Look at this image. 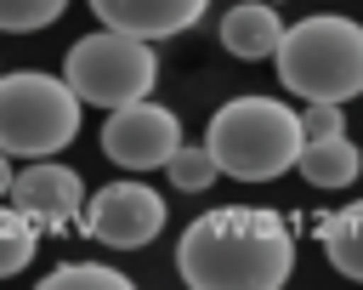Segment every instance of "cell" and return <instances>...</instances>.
Listing matches in <instances>:
<instances>
[{
    "label": "cell",
    "instance_id": "cell-1",
    "mask_svg": "<svg viewBox=\"0 0 363 290\" xmlns=\"http://www.w3.org/2000/svg\"><path fill=\"white\" fill-rule=\"evenodd\" d=\"M176 273L193 290H278L295 273V233L278 210L216 205L182 227Z\"/></svg>",
    "mask_w": 363,
    "mask_h": 290
},
{
    "label": "cell",
    "instance_id": "cell-2",
    "mask_svg": "<svg viewBox=\"0 0 363 290\" xmlns=\"http://www.w3.org/2000/svg\"><path fill=\"white\" fill-rule=\"evenodd\" d=\"M272 63L295 97L352 102V97H363V23H352L340 11H312L301 23H284Z\"/></svg>",
    "mask_w": 363,
    "mask_h": 290
},
{
    "label": "cell",
    "instance_id": "cell-3",
    "mask_svg": "<svg viewBox=\"0 0 363 290\" xmlns=\"http://www.w3.org/2000/svg\"><path fill=\"white\" fill-rule=\"evenodd\" d=\"M204 148L216 154L221 176H238V182H272L284 176L306 136H301V114L284 108L278 97H233L210 114V136Z\"/></svg>",
    "mask_w": 363,
    "mask_h": 290
},
{
    "label": "cell",
    "instance_id": "cell-4",
    "mask_svg": "<svg viewBox=\"0 0 363 290\" xmlns=\"http://www.w3.org/2000/svg\"><path fill=\"white\" fill-rule=\"evenodd\" d=\"M79 97L62 74L17 68L0 74V154L11 159H51L79 136Z\"/></svg>",
    "mask_w": 363,
    "mask_h": 290
},
{
    "label": "cell",
    "instance_id": "cell-5",
    "mask_svg": "<svg viewBox=\"0 0 363 290\" xmlns=\"http://www.w3.org/2000/svg\"><path fill=\"white\" fill-rule=\"evenodd\" d=\"M62 80L91 108H125V102H136V97L153 91L159 57H153V40H136L125 28H96V34H85V40L68 45Z\"/></svg>",
    "mask_w": 363,
    "mask_h": 290
},
{
    "label": "cell",
    "instance_id": "cell-6",
    "mask_svg": "<svg viewBox=\"0 0 363 290\" xmlns=\"http://www.w3.org/2000/svg\"><path fill=\"white\" fill-rule=\"evenodd\" d=\"M164 199L147 188V182H108L96 193H85V210H79V233L108 245V250H142L159 239L164 227Z\"/></svg>",
    "mask_w": 363,
    "mask_h": 290
},
{
    "label": "cell",
    "instance_id": "cell-7",
    "mask_svg": "<svg viewBox=\"0 0 363 290\" xmlns=\"http://www.w3.org/2000/svg\"><path fill=\"white\" fill-rule=\"evenodd\" d=\"M176 148H182V119L164 102L136 97L125 108H108L102 119V154L125 171H159Z\"/></svg>",
    "mask_w": 363,
    "mask_h": 290
},
{
    "label": "cell",
    "instance_id": "cell-8",
    "mask_svg": "<svg viewBox=\"0 0 363 290\" xmlns=\"http://www.w3.org/2000/svg\"><path fill=\"white\" fill-rule=\"evenodd\" d=\"M40 233H68L79 227V210H85V182L79 171L68 165H51V159H34L23 171H11V193H6Z\"/></svg>",
    "mask_w": 363,
    "mask_h": 290
},
{
    "label": "cell",
    "instance_id": "cell-9",
    "mask_svg": "<svg viewBox=\"0 0 363 290\" xmlns=\"http://www.w3.org/2000/svg\"><path fill=\"white\" fill-rule=\"evenodd\" d=\"M91 11L102 28H125L136 40H170L193 28L210 11V0H91Z\"/></svg>",
    "mask_w": 363,
    "mask_h": 290
},
{
    "label": "cell",
    "instance_id": "cell-10",
    "mask_svg": "<svg viewBox=\"0 0 363 290\" xmlns=\"http://www.w3.org/2000/svg\"><path fill=\"white\" fill-rule=\"evenodd\" d=\"M284 40V23H278V6L272 0H244V6H227L221 11V45L244 63L255 57H272Z\"/></svg>",
    "mask_w": 363,
    "mask_h": 290
},
{
    "label": "cell",
    "instance_id": "cell-11",
    "mask_svg": "<svg viewBox=\"0 0 363 290\" xmlns=\"http://www.w3.org/2000/svg\"><path fill=\"white\" fill-rule=\"evenodd\" d=\"M295 171H301L312 188H346V182H357L363 154H357V142H352L346 131H335V136L306 142V148H301V159H295Z\"/></svg>",
    "mask_w": 363,
    "mask_h": 290
},
{
    "label": "cell",
    "instance_id": "cell-12",
    "mask_svg": "<svg viewBox=\"0 0 363 290\" xmlns=\"http://www.w3.org/2000/svg\"><path fill=\"white\" fill-rule=\"evenodd\" d=\"M318 245H323V256L335 262V273H346V279L363 284V199L329 210V216L318 222Z\"/></svg>",
    "mask_w": 363,
    "mask_h": 290
},
{
    "label": "cell",
    "instance_id": "cell-13",
    "mask_svg": "<svg viewBox=\"0 0 363 290\" xmlns=\"http://www.w3.org/2000/svg\"><path fill=\"white\" fill-rule=\"evenodd\" d=\"M34 245H40V227L17 210V205H0V279L23 273L34 262Z\"/></svg>",
    "mask_w": 363,
    "mask_h": 290
},
{
    "label": "cell",
    "instance_id": "cell-14",
    "mask_svg": "<svg viewBox=\"0 0 363 290\" xmlns=\"http://www.w3.org/2000/svg\"><path fill=\"white\" fill-rule=\"evenodd\" d=\"M45 290H130V279L108 262H62L45 273Z\"/></svg>",
    "mask_w": 363,
    "mask_h": 290
},
{
    "label": "cell",
    "instance_id": "cell-15",
    "mask_svg": "<svg viewBox=\"0 0 363 290\" xmlns=\"http://www.w3.org/2000/svg\"><path fill=\"white\" fill-rule=\"evenodd\" d=\"M164 171H170V182H176L182 193H204V188L221 176L216 154H210V148H187V142H182V148L164 159Z\"/></svg>",
    "mask_w": 363,
    "mask_h": 290
},
{
    "label": "cell",
    "instance_id": "cell-16",
    "mask_svg": "<svg viewBox=\"0 0 363 290\" xmlns=\"http://www.w3.org/2000/svg\"><path fill=\"white\" fill-rule=\"evenodd\" d=\"M68 11V0H0V28L6 34H40Z\"/></svg>",
    "mask_w": 363,
    "mask_h": 290
},
{
    "label": "cell",
    "instance_id": "cell-17",
    "mask_svg": "<svg viewBox=\"0 0 363 290\" xmlns=\"http://www.w3.org/2000/svg\"><path fill=\"white\" fill-rule=\"evenodd\" d=\"M335 131H346L340 102H306V114H301V136L318 142V136H335Z\"/></svg>",
    "mask_w": 363,
    "mask_h": 290
},
{
    "label": "cell",
    "instance_id": "cell-18",
    "mask_svg": "<svg viewBox=\"0 0 363 290\" xmlns=\"http://www.w3.org/2000/svg\"><path fill=\"white\" fill-rule=\"evenodd\" d=\"M11 193V154H0V199Z\"/></svg>",
    "mask_w": 363,
    "mask_h": 290
},
{
    "label": "cell",
    "instance_id": "cell-19",
    "mask_svg": "<svg viewBox=\"0 0 363 290\" xmlns=\"http://www.w3.org/2000/svg\"><path fill=\"white\" fill-rule=\"evenodd\" d=\"M272 6H278V0H272Z\"/></svg>",
    "mask_w": 363,
    "mask_h": 290
}]
</instances>
